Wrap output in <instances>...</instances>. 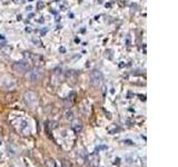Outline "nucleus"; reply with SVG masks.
<instances>
[{
	"label": "nucleus",
	"instance_id": "f257e3e1",
	"mask_svg": "<svg viewBox=\"0 0 178 167\" xmlns=\"http://www.w3.org/2000/svg\"><path fill=\"white\" fill-rule=\"evenodd\" d=\"M89 79H90V83L93 84L95 87H99L102 84L104 76L99 70H93L89 75Z\"/></svg>",
	"mask_w": 178,
	"mask_h": 167
},
{
	"label": "nucleus",
	"instance_id": "f03ea898",
	"mask_svg": "<svg viewBox=\"0 0 178 167\" xmlns=\"http://www.w3.org/2000/svg\"><path fill=\"white\" fill-rule=\"evenodd\" d=\"M24 100H25V103L29 107L31 108H34L35 105L37 104V101H38V97H37V94L34 92H25V95H24Z\"/></svg>",
	"mask_w": 178,
	"mask_h": 167
},
{
	"label": "nucleus",
	"instance_id": "7ed1b4c3",
	"mask_svg": "<svg viewBox=\"0 0 178 167\" xmlns=\"http://www.w3.org/2000/svg\"><path fill=\"white\" fill-rule=\"evenodd\" d=\"M13 69L18 74H25L30 70V66L26 61H17L13 65Z\"/></svg>",
	"mask_w": 178,
	"mask_h": 167
},
{
	"label": "nucleus",
	"instance_id": "20e7f679",
	"mask_svg": "<svg viewBox=\"0 0 178 167\" xmlns=\"http://www.w3.org/2000/svg\"><path fill=\"white\" fill-rule=\"evenodd\" d=\"M1 86L7 90H11L13 88H16L17 81L16 79H13V77H4V79L1 80Z\"/></svg>",
	"mask_w": 178,
	"mask_h": 167
},
{
	"label": "nucleus",
	"instance_id": "39448f33",
	"mask_svg": "<svg viewBox=\"0 0 178 167\" xmlns=\"http://www.w3.org/2000/svg\"><path fill=\"white\" fill-rule=\"evenodd\" d=\"M27 77L31 83H37L43 78V72L39 69H32V70H29V72L27 74Z\"/></svg>",
	"mask_w": 178,
	"mask_h": 167
},
{
	"label": "nucleus",
	"instance_id": "423d86ee",
	"mask_svg": "<svg viewBox=\"0 0 178 167\" xmlns=\"http://www.w3.org/2000/svg\"><path fill=\"white\" fill-rule=\"evenodd\" d=\"M72 128L76 130L77 133H78V132H80L81 128H82V126H81V123H79V121H76V123H75V124L72 125Z\"/></svg>",
	"mask_w": 178,
	"mask_h": 167
},
{
	"label": "nucleus",
	"instance_id": "0eeeda50",
	"mask_svg": "<svg viewBox=\"0 0 178 167\" xmlns=\"http://www.w3.org/2000/svg\"><path fill=\"white\" fill-rule=\"evenodd\" d=\"M72 118H74V113H72L71 110H67V112H66V119L71 120Z\"/></svg>",
	"mask_w": 178,
	"mask_h": 167
},
{
	"label": "nucleus",
	"instance_id": "6e6552de",
	"mask_svg": "<svg viewBox=\"0 0 178 167\" xmlns=\"http://www.w3.org/2000/svg\"><path fill=\"white\" fill-rule=\"evenodd\" d=\"M45 8V2H43V1H38L37 2V9H39V10H41V9Z\"/></svg>",
	"mask_w": 178,
	"mask_h": 167
}]
</instances>
